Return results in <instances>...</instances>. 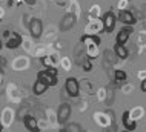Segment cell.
<instances>
[{"label": "cell", "instance_id": "obj_7", "mask_svg": "<svg viewBox=\"0 0 146 132\" xmlns=\"http://www.w3.org/2000/svg\"><path fill=\"white\" fill-rule=\"evenodd\" d=\"M121 123H123L126 131H135V127H137V123L131 118V112L129 111H125L123 112V115H121Z\"/></svg>", "mask_w": 146, "mask_h": 132}, {"label": "cell", "instance_id": "obj_4", "mask_svg": "<svg viewBox=\"0 0 146 132\" xmlns=\"http://www.w3.org/2000/svg\"><path fill=\"white\" fill-rule=\"evenodd\" d=\"M71 112H72V109H71V106L68 103L60 105L58 106V111H57V121L60 123V125H65V123L68 121V118L71 117Z\"/></svg>", "mask_w": 146, "mask_h": 132}, {"label": "cell", "instance_id": "obj_6", "mask_svg": "<svg viewBox=\"0 0 146 132\" xmlns=\"http://www.w3.org/2000/svg\"><path fill=\"white\" fill-rule=\"evenodd\" d=\"M118 20H120L121 23H125V25H129V26H132V25H135V17H134V14L131 13V11H128V9H121V11H118Z\"/></svg>", "mask_w": 146, "mask_h": 132}, {"label": "cell", "instance_id": "obj_15", "mask_svg": "<svg viewBox=\"0 0 146 132\" xmlns=\"http://www.w3.org/2000/svg\"><path fill=\"white\" fill-rule=\"evenodd\" d=\"M42 63L45 66H54V60L51 57H42Z\"/></svg>", "mask_w": 146, "mask_h": 132}, {"label": "cell", "instance_id": "obj_9", "mask_svg": "<svg viewBox=\"0 0 146 132\" xmlns=\"http://www.w3.org/2000/svg\"><path fill=\"white\" fill-rule=\"evenodd\" d=\"M76 25V15L74 14H66L60 23V31H69L71 28Z\"/></svg>", "mask_w": 146, "mask_h": 132}, {"label": "cell", "instance_id": "obj_13", "mask_svg": "<svg viewBox=\"0 0 146 132\" xmlns=\"http://www.w3.org/2000/svg\"><path fill=\"white\" fill-rule=\"evenodd\" d=\"M114 52H115L117 57L121 58V60L128 58V55H129V52H128V49L125 48V45H120V43H115V45H114Z\"/></svg>", "mask_w": 146, "mask_h": 132}, {"label": "cell", "instance_id": "obj_8", "mask_svg": "<svg viewBox=\"0 0 146 132\" xmlns=\"http://www.w3.org/2000/svg\"><path fill=\"white\" fill-rule=\"evenodd\" d=\"M131 34H132V28L128 25L126 28H123V29H120V33H118L117 37H115V42L120 43V45H125V43L128 42V38L131 37Z\"/></svg>", "mask_w": 146, "mask_h": 132}, {"label": "cell", "instance_id": "obj_16", "mask_svg": "<svg viewBox=\"0 0 146 132\" xmlns=\"http://www.w3.org/2000/svg\"><path fill=\"white\" fill-rule=\"evenodd\" d=\"M83 69L85 71H91V69H92V65H91L89 60H88V62H83Z\"/></svg>", "mask_w": 146, "mask_h": 132}, {"label": "cell", "instance_id": "obj_5", "mask_svg": "<svg viewBox=\"0 0 146 132\" xmlns=\"http://www.w3.org/2000/svg\"><path fill=\"white\" fill-rule=\"evenodd\" d=\"M37 78H40L42 82H45L48 86H56L57 85V77L52 74H49L46 69H42L37 72Z\"/></svg>", "mask_w": 146, "mask_h": 132}, {"label": "cell", "instance_id": "obj_11", "mask_svg": "<svg viewBox=\"0 0 146 132\" xmlns=\"http://www.w3.org/2000/svg\"><path fill=\"white\" fill-rule=\"evenodd\" d=\"M48 85H46L45 82H42L40 78H37V82L34 83V86H33V91H34V94L35 95H42V94H45L46 91H48Z\"/></svg>", "mask_w": 146, "mask_h": 132}, {"label": "cell", "instance_id": "obj_1", "mask_svg": "<svg viewBox=\"0 0 146 132\" xmlns=\"http://www.w3.org/2000/svg\"><path fill=\"white\" fill-rule=\"evenodd\" d=\"M115 22H117V19H115V15L112 14V11H108V13L103 14V17H102V25H103V31L106 34H109L114 31Z\"/></svg>", "mask_w": 146, "mask_h": 132}, {"label": "cell", "instance_id": "obj_12", "mask_svg": "<svg viewBox=\"0 0 146 132\" xmlns=\"http://www.w3.org/2000/svg\"><path fill=\"white\" fill-rule=\"evenodd\" d=\"M23 125L28 131H38V126H37V120H35L33 115H26L23 118Z\"/></svg>", "mask_w": 146, "mask_h": 132}, {"label": "cell", "instance_id": "obj_3", "mask_svg": "<svg viewBox=\"0 0 146 132\" xmlns=\"http://www.w3.org/2000/svg\"><path fill=\"white\" fill-rule=\"evenodd\" d=\"M28 28H29L31 37H33V38H40V35L43 33V23H42L40 19H33L29 22Z\"/></svg>", "mask_w": 146, "mask_h": 132}, {"label": "cell", "instance_id": "obj_17", "mask_svg": "<svg viewBox=\"0 0 146 132\" xmlns=\"http://www.w3.org/2000/svg\"><path fill=\"white\" fill-rule=\"evenodd\" d=\"M140 89L143 91V92H146V78H145V80H141V83H140Z\"/></svg>", "mask_w": 146, "mask_h": 132}, {"label": "cell", "instance_id": "obj_14", "mask_svg": "<svg viewBox=\"0 0 146 132\" xmlns=\"http://www.w3.org/2000/svg\"><path fill=\"white\" fill-rule=\"evenodd\" d=\"M114 77H115V82H125L126 80V72L121 69H117L115 74H114Z\"/></svg>", "mask_w": 146, "mask_h": 132}, {"label": "cell", "instance_id": "obj_18", "mask_svg": "<svg viewBox=\"0 0 146 132\" xmlns=\"http://www.w3.org/2000/svg\"><path fill=\"white\" fill-rule=\"evenodd\" d=\"M25 2L28 3V5H34V3H35V0H25Z\"/></svg>", "mask_w": 146, "mask_h": 132}, {"label": "cell", "instance_id": "obj_10", "mask_svg": "<svg viewBox=\"0 0 146 132\" xmlns=\"http://www.w3.org/2000/svg\"><path fill=\"white\" fill-rule=\"evenodd\" d=\"M22 45V37L17 33H13V38H8L6 40V48L8 49H15Z\"/></svg>", "mask_w": 146, "mask_h": 132}, {"label": "cell", "instance_id": "obj_2", "mask_svg": "<svg viewBox=\"0 0 146 132\" xmlns=\"http://www.w3.org/2000/svg\"><path fill=\"white\" fill-rule=\"evenodd\" d=\"M65 89H66V92H68V95H71V97H77V95L80 94V85H78V80L74 78V77L66 78Z\"/></svg>", "mask_w": 146, "mask_h": 132}]
</instances>
